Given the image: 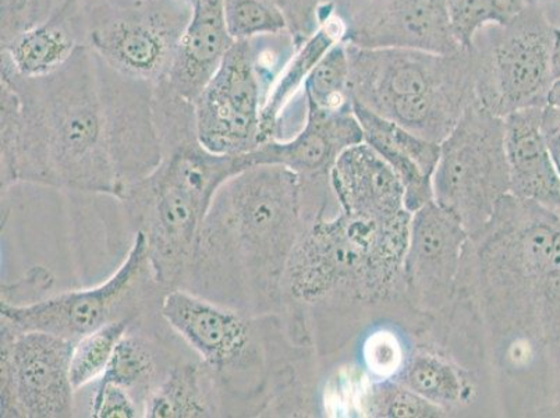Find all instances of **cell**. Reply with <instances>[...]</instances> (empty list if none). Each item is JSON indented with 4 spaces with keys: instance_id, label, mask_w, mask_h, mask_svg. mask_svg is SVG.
<instances>
[{
    "instance_id": "1",
    "label": "cell",
    "mask_w": 560,
    "mask_h": 418,
    "mask_svg": "<svg viewBox=\"0 0 560 418\" xmlns=\"http://www.w3.org/2000/svg\"><path fill=\"white\" fill-rule=\"evenodd\" d=\"M20 102L18 183L106 194L125 201L164 160L155 86L81 44L44 78L2 68Z\"/></svg>"
},
{
    "instance_id": "2",
    "label": "cell",
    "mask_w": 560,
    "mask_h": 418,
    "mask_svg": "<svg viewBox=\"0 0 560 418\" xmlns=\"http://www.w3.org/2000/svg\"><path fill=\"white\" fill-rule=\"evenodd\" d=\"M303 185L280 165H256L223 183L203 221L183 289L249 315L278 302L304 229Z\"/></svg>"
},
{
    "instance_id": "3",
    "label": "cell",
    "mask_w": 560,
    "mask_h": 418,
    "mask_svg": "<svg viewBox=\"0 0 560 418\" xmlns=\"http://www.w3.org/2000/svg\"><path fill=\"white\" fill-rule=\"evenodd\" d=\"M412 213L388 221L351 217L315 218L288 259L282 290L314 304L338 292L361 300L388 298L404 288V263Z\"/></svg>"
},
{
    "instance_id": "4",
    "label": "cell",
    "mask_w": 560,
    "mask_h": 418,
    "mask_svg": "<svg viewBox=\"0 0 560 418\" xmlns=\"http://www.w3.org/2000/svg\"><path fill=\"white\" fill-rule=\"evenodd\" d=\"M348 47L351 101L441 144L477 102L475 53Z\"/></svg>"
},
{
    "instance_id": "5",
    "label": "cell",
    "mask_w": 560,
    "mask_h": 418,
    "mask_svg": "<svg viewBox=\"0 0 560 418\" xmlns=\"http://www.w3.org/2000/svg\"><path fill=\"white\" fill-rule=\"evenodd\" d=\"M249 167L246 155H217L197 137L180 142L126 202L139 212L151 277L166 288H180L195 257L198 234L219 188Z\"/></svg>"
},
{
    "instance_id": "6",
    "label": "cell",
    "mask_w": 560,
    "mask_h": 418,
    "mask_svg": "<svg viewBox=\"0 0 560 418\" xmlns=\"http://www.w3.org/2000/svg\"><path fill=\"white\" fill-rule=\"evenodd\" d=\"M559 227L557 209L508 194L486 229L468 241L465 262L475 268L492 317L508 328L537 338L542 283Z\"/></svg>"
},
{
    "instance_id": "7",
    "label": "cell",
    "mask_w": 560,
    "mask_h": 418,
    "mask_svg": "<svg viewBox=\"0 0 560 418\" xmlns=\"http://www.w3.org/2000/svg\"><path fill=\"white\" fill-rule=\"evenodd\" d=\"M440 146L434 201L476 239L511 194L505 119L475 102Z\"/></svg>"
},
{
    "instance_id": "8",
    "label": "cell",
    "mask_w": 560,
    "mask_h": 418,
    "mask_svg": "<svg viewBox=\"0 0 560 418\" xmlns=\"http://www.w3.org/2000/svg\"><path fill=\"white\" fill-rule=\"evenodd\" d=\"M191 13V0H80L83 44L120 73L158 86Z\"/></svg>"
},
{
    "instance_id": "9",
    "label": "cell",
    "mask_w": 560,
    "mask_h": 418,
    "mask_svg": "<svg viewBox=\"0 0 560 418\" xmlns=\"http://www.w3.org/2000/svg\"><path fill=\"white\" fill-rule=\"evenodd\" d=\"M555 39L557 28L529 4L508 24L482 28L472 43L478 104L501 117L547 106Z\"/></svg>"
},
{
    "instance_id": "10",
    "label": "cell",
    "mask_w": 560,
    "mask_h": 418,
    "mask_svg": "<svg viewBox=\"0 0 560 418\" xmlns=\"http://www.w3.org/2000/svg\"><path fill=\"white\" fill-rule=\"evenodd\" d=\"M75 341L52 334L18 333L0 321V413L4 418L73 416L70 361Z\"/></svg>"
},
{
    "instance_id": "11",
    "label": "cell",
    "mask_w": 560,
    "mask_h": 418,
    "mask_svg": "<svg viewBox=\"0 0 560 418\" xmlns=\"http://www.w3.org/2000/svg\"><path fill=\"white\" fill-rule=\"evenodd\" d=\"M253 44L236 40L192 104L197 140L212 154L241 156L261 144L265 95Z\"/></svg>"
},
{
    "instance_id": "12",
    "label": "cell",
    "mask_w": 560,
    "mask_h": 418,
    "mask_svg": "<svg viewBox=\"0 0 560 418\" xmlns=\"http://www.w3.org/2000/svg\"><path fill=\"white\" fill-rule=\"evenodd\" d=\"M150 272L149 247L144 232H137L129 254L117 271L98 287L52 295L30 305L0 303V321L18 333H40L78 341L85 335L121 317L142 275Z\"/></svg>"
},
{
    "instance_id": "13",
    "label": "cell",
    "mask_w": 560,
    "mask_h": 418,
    "mask_svg": "<svg viewBox=\"0 0 560 418\" xmlns=\"http://www.w3.org/2000/svg\"><path fill=\"white\" fill-rule=\"evenodd\" d=\"M470 236L435 201L412 213L404 263V289L422 313H440L455 298Z\"/></svg>"
},
{
    "instance_id": "14",
    "label": "cell",
    "mask_w": 560,
    "mask_h": 418,
    "mask_svg": "<svg viewBox=\"0 0 560 418\" xmlns=\"http://www.w3.org/2000/svg\"><path fill=\"white\" fill-rule=\"evenodd\" d=\"M346 45L452 55L457 44L446 0H363L346 22Z\"/></svg>"
},
{
    "instance_id": "15",
    "label": "cell",
    "mask_w": 560,
    "mask_h": 418,
    "mask_svg": "<svg viewBox=\"0 0 560 418\" xmlns=\"http://www.w3.org/2000/svg\"><path fill=\"white\" fill-rule=\"evenodd\" d=\"M161 315L208 369H243L256 359L249 315L211 302L183 288H173L161 303Z\"/></svg>"
},
{
    "instance_id": "16",
    "label": "cell",
    "mask_w": 560,
    "mask_h": 418,
    "mask_svg": "<svg viewBox=\"0 0 560 418\" xmlns=\"http://www.w3.org/2000/svg\"><path fill=\"white\" fill-rule=\"evenodd\" d=\"M305 96V95H304ZM307 120L303 130L288 141L269 140L248 152L249 166L280 165L296 173L302 183L330 185V173L349 147L364 141L351 106L339 111L318 108L307 98Z\"/></svg>"
},
{
    "instance_id": "17",
    "label": "cell",
    "mask_w": 560,
    "mask_h": 418,
    "mask_svg": "<svg viewBox=\"0 0 560 418\" xmlns=\"http://www.w3.org/2000/svg\"><path fill=\"white\" fill-rule=\"evenodd\" d=\"M330 188L340 211L351 217L388 221L407 211L400 178L365 141L340 154L330 173Z\"/></svg>"
},
{
    "instance_id": "18",
    "label": "cell",
    "mask_w": 560,
    "mask_h": 418,
    "mask_svg": "<svg viewBox=\"0 0 560 418\" xmlns=\"http://www.w3.org/2000/svg\"><path fill=\"white\" fill-rule=\"evenodd\" d=\"M351 109L363 129L366 144L373 147L400 178L407 211L415 213L434 201L432 177L440 160L441 146L412 135L358 101H351Z\"/></svg>"
},
{
    "instance_id": "19",
    "label": "cell",
    "mask_w": 560,
    "mask_h": 418,
    "mask_svg": "<svg viewBox=\"0 0 560 418\" xmlns=\"http://www.w3.org/2000/svg\"><path fill=\"white\" fill-rule=\"evenodd\" d=\"M191 8L190 23L161 85L192 105L236 40L228 32L223 0H191Z\"/></svg>"
},
{
    "instance_id": "20",
    "label": "cell",
    "mask_w": 560,
    "mask_h": 418,
    "mask_svg": "<svg viewBox=\"0 0 560 418\" xmlns=\"http://www.w3.org/2000/svg\"><path fill=\"white\" fill-rule=\"evenodd\" d=\"M542 109H522L503 117L511 194L560 211V175L544 139Z\"/></svg>"
},
{
    "instance_id": "21",
    "label": "cell",
    "mask_w": 560,
    "mask_h": 418,
    "mask_svg": "<svg viewBox=\"0 0 560 418\" xmlns=\"http://www.w3.org/2000/svg\"><path fill=\"white\" fill-rule=\"evenodd\" d=\"M83 38L80 0H65L45 22L2 44V68L37 79L63 68Z\"/></svg>"
},
{
    "instance_id": "22",
    "label": "cell",
    "mask_w": 560,
    "mask_h": 418,
    "mask_svg": "<svg viewBox=\"0 0 560 418\" xmlns=\"http://www.w3.org/2000/svg\"><path fill=\"white\" fill-rule=\"evenodd\" d=\"M346 35V22L338 13L330 12L324 16V22L312 37L296 45V53L284 65L278 79L269 86L268 94L261 112V144L273 139L275 130L279 125L280 112H282L302 89L305 80L323 56L335 44L343 43Z\"/></svg>"
},
{
    "instance_id": "23",
    "label": "cell",
    "mask_w": 560,
    "mask_h": 418,
    "mask_svg": "<svg viewBox=\"0 0 560 418\" xmlns=\"http://www.w3.org/2000/svg\"><path fill=\"white\" fill-rule=\"evenodd\" d=\"M144 417L200 418L217 415L208 390L206 372L200 365L172 367L160 385L152 387L144 402Z\"/></svg>"
},
{
    "instance_id": "24",
    "label": "cell",
    "mask_w": 560,
    "mask_h": 418,
    "mask_svg": "<svg viewBox=\"0 0 560 418\" xmlns=\"http://www.w3.org/2000/svg\"><path fill=\"white\" fill-rule=\"evenodd\" d=\"M399 382L446 411L466 403L470 395L462 371L430 351L412 356Z\"/></svg>"
},
{
    "instance_id": "25",
    "label": "cell",
    "mask_w": 560,
    "mask_h": 418,
    "mask_svg": "<svg viewBox=\"0 0 560 418\" xmlns=\"http://www.w3.org/2000/svg\"><path fill=\"white\" fill-rule=\"evenodd\" d=\"M528 7L527 0H446L453 35L463 50L490 25H505Z\"/></svg>"
},
{
    "instance_id": "26",
    "label": "cell",
    "mask_w": 560,
    "mask_h": 418,
    "mask_svg": "<svg viewBox=\"0 0 560 418\" xmlns=\"http://www.w3.org/2000/svg\"><path fill=\"white\" fill-rule=\"evenodd\" d=\"M156 375V357L149 340L140 335L127 333L117 344L114 356L100 384H112L131 391L142 390L147 396Z\"/></svg>"
},
{
    "instance_id": "27",
    "label": "cell",
    "mask_w": 560,
    "mask_h": 418,
    "mask_svg": "<svg viewBox=\"0 0 560 418\" xmlns=\"http://www.w3.org/2000/svg\"><path fill=\"white\" fill-rule=\"evenodd\" d=\"M304 95L318 108L339 111L351 106L350 60L345 43L323 56L304 83Z\"/></svg>"
},
{
    "instance_id": "28",
    "label": "cell",
    "mask_w": 560,
    "mask_h": 418,
    "mask_svg": "<svg viewBox=\"0 0 560 418\" xmlns=\"http://www.w3.org/2000/svg\"><path fill=\"white\" fill-rule=\"evenodd\" d=\"M130 326L129 317L112 321L75 341L70 361V379L75 391L101 379L117 344L129 333Z\"/></svg>"
},
{
    "instance_id": "29",
    "label": "cell",
    "mask_w": 560,
    "mask_h": 418,
    "mask_svg": "<svg viewBox=\"0 0 560 418\" xmlns=\"http://www.w3.org/2000/svg\"><path fill=\"white\" fill-rule=\"evenodd\" d=\"M229 34L234 40L278 35L289 20L275 0H223Z\"/></svg>"
},
{
    "instance_id": "30",
    "label": "cell",
    "mask_w": 560,
    "mask_h": 418,
    "mask_svg": "<svg viewBox=\"0 0 560 418\" xmlns=\"http://www.w3.org/2000/svg\"><path fill=\"white\" fill-rule=\"evenodd\" d=\"M370 416L375 417H444L446 410L416 394L401 382L374 385L365 402Z\"/></svg>"
},
{
    "instance_id": "31",
    "label": "cell",
    "mask_w": 560,
    "mask_h": 418,
    "mask_svg": "<svg viewBox=\"0 0 560 418\" xmlns=\"http://www.w3.org/2000/svg\"><path fill=\"white\" fill-rule=\"evenodd\" d=\"M538 340L560 353V227L555 234L551 262L545 274L538 313Z\"/></svg>"
},
{
    "instance_id": "32",
    "label": "cell",
    "mask_w": 560,
    "mask_h": 418,
    "mask_svg": "<svg viewBox=\"0 0 560 418\" xmlns=\"http://www.w3.org/2000/svg\"><path fill=\"white\" fill-rule=\"evenodd\" d=\"M2 86V193L8 191L13 185H18L16 161L20 137V102L12 86L7 83Z\"/></svg>"
},
{
    "instance_id": "33",
    "label": "cell",
    "mask_w": 560,
    "mask_h": 418,
    "mask_svg": "<svg viewBox=\"0 0 560 418\" xmlns=\"http://www.w3.org/2000/svg\"><path fill=\"white\" fill-rule=\"evenodd\" d=\"M50 0H2V44L45 22Z\"/></svg>"
},
{
    "instance_id": "34",
    "label": "cell",
    "mask_w": 560,
    "mask_h": 418,
    "mask_svg": "<svg viewBox=\"0 0 560 418\" xmlns=\"http://www.w3.org/2000/svg\"><path fill=\"white\" fill-rule=\"evenodd\" d=\"M52 274L44 267L28 269L18 282L2 285L0 303L9 305H30L47 299V294L54 287Z\"/></svg>"
},
{
    "instance_id": "35",
    "label": "cell",
    "mask_w": 560,
    "mask_h": 418,
    "mask_svg": "<svg viewBox=\"0 0 560 418\" xmlns=\"http://www.w3.org/2000/svg\"><path fill=\"white\" fill-rule=\"evenodd\" d=\"M90 416L94 418L140 417L135 397L125 387L112 384H96L91 399Z\"/></svg>"
},
{
    "instance_id": "36",
    "label": "cell",
    "mask_w": 560,
    "mask_h": 418,
    "mask_svg": "<svg viewBox=\"0 0 560 418\" xmlns=\"http://www.w3.org/2000/svg\"><path fill=\"white\" fill-rule=\"evenodd\" d=\"M541 129L549 154L560 175V109L551 105L544 106Z\"/></svg>"
},
{
    "instance_id": "37",
    "label": "cell",
    "mask_w": 560,
    "mask_h": 418,
    "mask_svg": "<svg viewBox=\"0 0 560 418\" xmlns=\"http://www.w3.org/2000/svg\"><path fill=\"white\" fill-rule=\"evenodd\" d=\"M527 3L538 9L555 28H560V0H527Z\"/></svg>"
},
{
    "instance_id": "38",
    "label": "cell",
    "mask_w": 560,
    "mask_h": 418,
    "mask_svg": "<svg viewBox=\"0 0 560 418\" xmlns=\"http://www.w3.org/2000/svg\"><path fill=\"white\" fill-rule=\"evenodd\" d=\"M552 68L555 80H560V28H557V39H555Z\"/></svg>"
},
{
    "instance_id": "39",
    "label": "cell",
    "mask_w": 560,
    "mask_h": 418,
    "mask_svg": "<svg viewBox=\"0 0 560 418\" xmlns=\"http://www.w3.org/2000/svg\"><path fill=\"white\" fill-rule=\"evenodd\" d=\"M548 105L560 109V80L555 81L551 93L548 96Z\"/></svg>"
},
{
    "instance_id": "40",
    "label": "cell",
    "mask_w": 560,
    "mask_h": 418,
    "mask_svg": "<svg viewBox=\"0 0 560 418\" xmlns=\"http://www.w3.org/2000/svg\"><path fill=\"white\" fill-rule=\"evenodd\" d=\"M553 416H560V400L555 403L553 409H552Z\"/></svg>"
}]
</instances>
